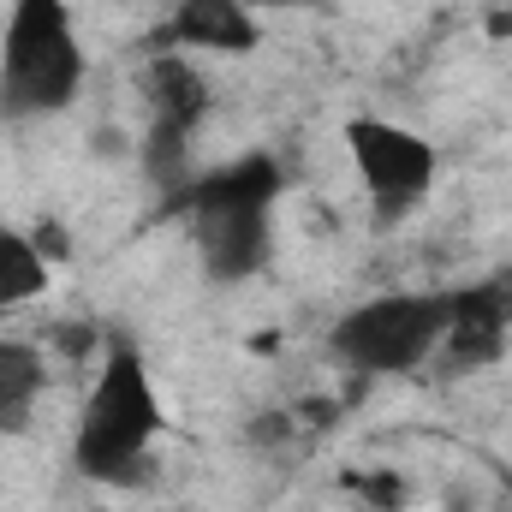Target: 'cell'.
<instances>
[{"instance_id": "obj_6", "label": "cell", "mask_w": 512, "mask_h": 512, "mask_svg": "<svg viewBox=\"0 0 512 512\" xmlns=\"http://www.w3.org/2000/svg\"><path fill=\"white\" fill-rule=\"evenodd\" d=\"M507 316H512V292L507 286H471L447 298V364L453 370H483L501 358L507 346Z\"/></svg>"}, {"instance_id": "obj_8", "label": "cell", "mask_w": 512, "mask_h": 512, "mask_svg": "<svg viewBox=\"0 0 512 512\" xmlns=\"http://www.w3.org/2000/svg\"><path fill=\"white\" fill-rule=\"evenodd\" d=\"M143 102H149V126H173V131H191L203 126V114H209V84L197 78V66H185V60H149L143 66Z\"/></svg>"}, {"instance_id": "obj_2", "label": "cell", "mask_w": 512, "mask_h": 512, "mask_svg": "<svg viewBox=\"0 0 512 512\" xmlns=\"http://www.w3.org/2000/svg\"><path fill=\"white\" fill-rule=\"evenodd\" d=\"M274 197H280V167L268 155H245V161H233V167H221L185 191L209 280L233 286V280H251L268 262Z\"/></svg>"}, {"instance_id": "obj_1", "label": "cell", "mask_w": 512, "mask_h": 512, "mask_svg": "<svg viewBox=\"0 0 512 512\" xmlns=\"http://www.w3.org/2000/svg\"><path fill=\"white\" fill-rule=\"evenodd\" d=\"M161 435V399L149 382V364L137 346H114L102 376L84 399L78 417V441H72V465L90 483H137L149 465V447Z\"/></svg>"}, {"instance_id": "obj_5", "label": "cell", "mask_w": 512, "mask_h": 512, "mask_svg": "<svg viewBox=\"0 0 512 512\" xmlns=\"http://www.w3.org/2000/svg\"><path fill=\"white\" fill-rule=\"evenodd\" d=\"M346 149H352V167L376 203V215L393 221V215H411L429 185H435V143L417 137V131L393 126V120H352L346 126Z\"/></svg>"}, {"instance_id": "obj_4", "label": "cell", "mask_w": 512, "mask_h": 512, "mask_svg": "<svg viewBox=\"0 0 512 512\" xmlns=\"http://www.w3.org/2000/svg\"><path fill=\"white\" fill-rule=\"evenodd\" d=\"M441 334H447V298L387 292V298H370L334 322L328 352L364 376H399V370H417L441 346Z\"/></svg>"}, {"instance_id": "obj_10", "label": "cell", "mask_w": 512, "mask_h": 512, "mask_svg": "<svg viewBox=\"0 0 512 512\" xmlns=\"http://www.w3.org/2000/svg\"><path fill=\"white\" fill-rule=\"evenodd\" d=\"M36 393H42V358L30 346L0 340V423H18Z\"/></svg>"}, {"instance_id": "obj_3", "label": "cell", "mask_w": 512, "mask_h": 512, "mask_svg": "<svg viewBox=\"0 0 512 512\" xmlns=\"http://www.w3.org/2000/svg\"><path fill=\"white\" fill-rule=\"evenodd\" d=\"M84 90V42L66 0H12L0 30V108L60 114Z\"/></svg>"}, {"instance_id": "obj_9", "label": "cell", "mask_w": 512, "mask_h": 512, "mask_svg": "<svg viewBox=\"0 0 512 512\" xmlns=\"http://www.w3.org/2000/svg\"><path fill=\"white\" fill-rule=\"evenodd\" d=\"M48 286V256L24 233H0V304H24Z\"/></svg>"}, {"instance_id": "obj_7", "label": "cell", "mask_w": 512, "mask_h": 512, "mask_svg": "<svg viewBox=\"0 0 512 512\" xmlns=\"http://www.w3.org/2000/svg\"><path fill=\"white\" fill-rule=\"evenodd\" d=\"M167 30H173V42L203 48V54H251L262 36L245 0H179Z\"/></svg>"}]
</instances>
